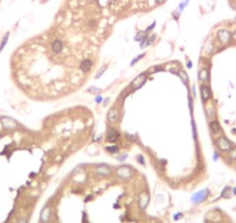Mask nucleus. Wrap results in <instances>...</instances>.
<instances>
[{"instance_id": "obj_11", "label": "nucleus", "mask_w": 236, "mask_h": 223, "mask_svg": "<svg viewBox=\"0 0 236 223\" xmlns=\"http://www.w3.org/2000/svg\"><path fill=\"white\" fill-rule=\"evenodd\" d=\"M206 197H207V191H203V192H199V193L195 194V195L192 197V201H195V202H201V201H203Z\"/></svg>"}, {"instance_id": "obj_12", "label": "nucleus", "mask_w": 236, "mask_h": 223, "mask_svg": "<svg viewBox=\"0 0 236 223\" xmlns=\"http://www.w3.org/2000/svg\"><path fill=\"white\" fill-rule=\"evenodd\" d=\"M97 172L100 173V175H104V176H108L111 173V170H109L108 166H106V165H100V166L97 168Z\"/></svg>"}, {"instance_id": "obj_5", "label": "nucleus", "mask_w": 236, "mask_h": 223, "mask_svg": "<svg viewBox=\"0 0 236 223\" xmlns=\"http://www.w3.org/2000/svg\"><path fill=\"white\" fill-rule=\"evenodd\" d=\"M118 119H119V110L116 108L111 109L108 112V120L111 123H115Z\"/></svg>"}, {"instance_id": "obj_10", "label": "nucleus", "mask_w": 236, "mask_h": 223, "mask_svg": "<svg viewBox=\"0 0 236 223\" xmlns=\"http://www.w3.org/2000/svg\"><path fill=\"white\" fill-rule=\"evenodd\" d=\"M50 213H51V208L50 207H45L43 211H42V214H40V220L42 222H47L48 218H50Z\"/></svg>"}, {"instance_id": "obj_6", "label": "nucleus", "mask_w": 236, "mask_h": 223, "mask_svg": "<svg viewBox=\"0 0 236 223\" xmlns=\"http://www.w3.org/2000/svg\"><path fill=\"white\" fill-rule=\"evenodd\" d=\"M92 67V61L90 59H84L82 63H81V70L84 73H88L89 70H91Z\"/></svg>"}, {"instance_id": "obj_14", "label": "nucleus", "mask_w": 236, "mask_h": 223, "mask_svg": "<svg viewBox=\"0 0 236 223\" xmlns=\"http://www.w3.org/2000/svg\"><path fill=\"white\" fill-rule=\"evenodd\" d=\"M144 81H145V75L143 74V75L138 77L137 79H136V80L132 82V87H134V88H138L139 86H142V84H143Z\"/></svg>"}, {"instance_id": "obj_13", "label": "nucleus", "mask_w": 236, "mask_h": 223, "mask_svg": "<svg viewBox=\"0 0 236 223\" xmlns=\"http://www.w3.org/2000/svg\"><path fill=\"white\" fill-rule=\"evenodd\" d=\"M210 129H211V131H212L213 133H219V132L221 131L220 124H219L218 122H215V120L210 123Z\"/></svg>"}, {"instance_id": "obj_15", "label": "nucleus", "mask_w": 236, "mask_h": 223, "mask_svg": "<svg viewBox=\"0 0 236 223\" xmlns=\"http://www.w3.org/2000/svg\"><path fill=\"white\" fill-rule=\"evenodd\" d=\"M207 79H208V70L204 68V70H201L199 72V80L204 82V81H206Z\"/></svg>"}, {"instance_id": "obj_8", "label": "nucleus", "mask_w": 236, "mask_h": 223, "mask_svg": "<svg viewBox=\"0 0 236 223\" xmlns=\"http://www.w3.org/2000/svg\"><path fill=\"white\" fill-rule=\"evenodd\" d=\"M118 136H119V133L115 129H108V133H107V141L108 142H115L118 140Z\"/></svg>"}, {"instance_id": "obj_20", "label": "nucleus", "mask_w": 236, "mask_h": 223, "mask_svg": "<svg viewBox=\"0 0 236 223\" xmlns=\"http://www.w3.org/2000/svg\"><path fill=\"white\" fill-rule=\"evenodd\" d=\"M233 38H234V39L236 41V31L234 33V34H233Z\"/></svg>"}, {"instance_id": "obj_16", "label": "nucleus", "mask_w": 236, "mask_h": 223, "mask_svg": "<svg viewBox=\"0 0 236 223\" xmlns=\"http://www.w3.org/2000/svg\"><path fill=\"white\" fill-rule=\"evenodd\" d=\"M228 153H229V160H231V161L236 160V147H233Z\"/></svg>"}, {"instance_id": "obj_18", "label": "nucleus", "mask_w": 236, "mask_h": 223, "mask_svg": "<svg viewBox=\"0 0 236 223\" xmlns=\"http://www.w3.org/2000/svg\"><path fill=\"white\" fill-rule=\"evenodd\" d=\"M107 150H108L109 153H113V154H114V153H118V152H119V148H118L116 146L108 147V148H107Z\"/></svg>"}, {"instance_id": "obj_17", "label": "nucleus", "mask_w": 236, "mask_h": 223, "mask_svg": "<svg viewBox=\"0 0 236 223\" xmlns=\"http://www.w3.org/2000/svg\"><path fill=\"white\" fill-rule=\"evenodd\" d=\"M230 195H231V193H230V187H226L224 190V192H222V197H224V198H229Z\"/></svg>"}, {"instance_id": "obj_4", "label": "nucleus", "mask_w": 236, "mask_h": 223, "mask_svg": "<svg viewBox=\"0 0 236 223\" xmlns=\"http://www.w3.org/2000/svg\"><path fill=\"white\" fill-rule=\"evenodd\" d=\"M201 100H203V102H206L211 97V91H210V88L207 86H201Z\"/></svg>"}, {"instance_id": "obj_1", "label": "nucleus", "mask_w": 236, "mask_h": 223, "mask_svg": "<svg viewBox=\"0 0 236 223\" xmlns=\"http://www.w3.org/2000/svg\"><path fill=\"white\" fill-rule=\"evenodd\" d=\"M217 146L221 152H229L230 149L233 148V145L226 136H220L218 140H217Z\"/></svg>"}, {"instance_id": "obj_9", "label": "nucleus", "mask_w": 236, "mask_h": 223, "mask_svg": "<svg viewBox=\"0 0 236 223\" xmlns=\"http://www.w3.org/2000/svg\"><path fill=\"white\" fill-rule=\"evenodd\" d=\"M138 201H139V206H141V208H145V207L148 206V202H149V195L144 192V193H142L141 195H139Z\"/></svg>"}, {"instance_id": "obj_7", "label": "nucleus", "mask_w": 236, "mask_h": 223, "mask_svg": "<svg viewBox=\"0 0 236 223\" xmlns=\"http://www.w3.org/2000/svg\"><path fill=\"white\" fill-rule=\"evenodd\" d=\"M1 123H2V125L5 126L6 129H15V126H16V123H15L14 120H12V119L6 118V117L1 119Z\"/></svg>"}, {"instance_id": "obj_19", "label": "nucleus", "mask_w": 236, "mask_h": 223, "mask_svg": "<svg viewBox=\"0 0 236 223\" xmlns=\"http://www.w3.org/2000/svg\"><path fill=\"white\" fill-rule=\"evenodd\" d=\"M17 223H27V220H25L24 217H22V218H20V220H18V222Z\"/></svg>"}, {"instance_id": "obj_21", "label": "nucleus", "mask_w": 236, "mask_h": 223, "mask_svg": "<svg viewBox=\"0 0 236 223\" xmlns=\"http://www.w3.org/2000/svg\"><path fill=\"white\" fill-rule=\"evenodd\" d=\"M234 194H236V188L234 190Z\"/></svg>"}, {"instance_id": "obj_2", "label": "nucleus", "mask_w": 236, "mask_h": 223, "mask_svg": "<svg viewBox=\"0 0 236 223\" xmlns=\"http://www.w3.org/2000/svg\"><path fill=\"white\" fill-rule=\"evenodd\" d=\"M230 38H231V35H230V33L228 30L226 29H221L218 31V39L222 44H226V43H228L230 41Z\"/></svg>"}, {"instance_id": "obj_3", "label": "nucleus", "mask_w": 236, "mask_h": 223, "mask_svg": "<svg viewBox=\"0 0 236 223\" xmlns=\"http://www.w3.org/2000/svg\"><path fill=\"white\" fill-rule=\"evenodd\" d=\"M116 173H118V176L122 178V179H128L129 177L131 176V170L128 168V166H121L116 171Z\"/></svg>"}]
</instances>
